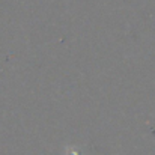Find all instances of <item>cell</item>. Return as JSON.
<instances>
[{"label": "cell", "mask_w": 155, "mask_h": 155, "mask_svg": "<svg viewBox=\"0 0 155 155\" xmlns=\"http://www.w3.org/2000/svg\"><path fill=\"white\" fill-rule=\"evenodd\" d=\"M65 155H81V152L78 149H75L74 146H68V148H65Z\"/></svg>", "instance_id": "cell-1"}]
</instances>
